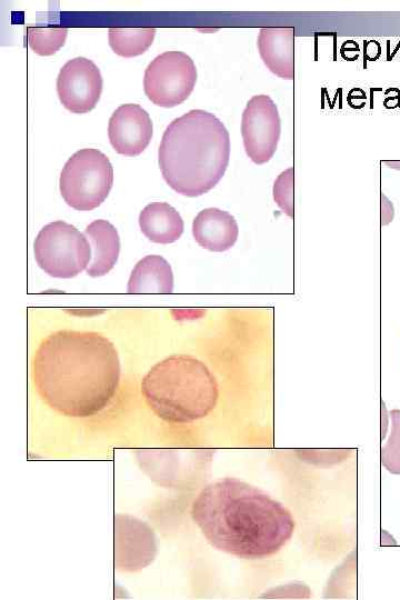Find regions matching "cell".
I'll return each mask as SVG.
<instances>
[{
    "mask_svg": "<svg viewBox=\"0 0 400 600\" xmlns=\"http://www.w3.org/2000/svg\"><path fill=\"white\" fill-rule=\"evenodd\" d=\"M32 374L38 393L50 408L86 418L113 399L121 367L116 347L101 333L59 330L39 344Z\"/></svg>",
    "mask_w": 400,
    "mask_h": 600,
    "instance_id": "6da1fadb",
    "label": "cell"
},
{
    "mask_svg": "<svg viewBox=\"0 0 400 600\" xmlns=\"http://www.w3.org/2000/svg\"><path fill=\"white\" fill-rule=\"evenodd\" d=\"M190 513L213 548L250 560L279 552L296 527L291 512L282 503L233 477L203 487Z\"/></svg>",
    "mask_w": 400,
    "mask_h": 600,
    "instance_id": "7a4b0ae2",
    "label": "cell"
},
{
    "mask_svg": "<svg viewBox=\"0 0 400 600\" xmlns=\"http://www.w3.org/2000/svg\"><path fill=\"white\" fill-rule=\"evenodd\" d=\"M230 158V136L213 113L193 109L166 128L158 162L162 177L176 192L199 197L218 184Z\"/></svg>",
    "mask_w": 400,
    "mask_h": 600,
    "instance_id": "3957f363",
    "label": "cell"
},
{
    "mask_svg": "<svg viewBox=\"0 0 400 600\" xmlns=\"http://www.w3.org/2000/svg\"><path fill=\"white\" fill-rule=\"evenodd\" d=\"M150 409L171 423H189L212 411L219 397L216 378L194 357L173 354L156 363L141 381Z\"/></svg>",
    "mask_w": 400,
    "mask_h": 600,
    "instance_id": "277c9868",
    "label": "cell"
},
{
    "mask_svg": "<svg viewBox=\"0 0 400 600\" xmlns=\"http://www.w3.org/2000/svg\"><path fill=\"white\" fill-rule=\"evenodd\" d=\"M113 184V168L109 158L93 148L74 152L64 163L59 179L63 200L71 208L89 211L99 207Z\"/></svg>",
    "mask_w": 400,
    "mask_h": 600,
    "instance_id": "5b68a950",
    "label": "cell"
},
{
    "mask_svg": "<svg viewBox=\"0 0 400 600\" xmlns=\"http://www.w3.org/2000/svg\"><path fill=\"white\" fill-rule=\"evenodd\" d=\"M34 258L50 277L70 279L87 269L91 246L74 226L57 220L46 224L34 240Z\"/></svg>",
    "mask_w": 400,
    "mask_h": 600,
    "instance_id": "8992f818",
    "label": "cell"
},
{
    "mask_svg": "<svg viewBox=\"0 0 400 600\" xmlns=\"http://www.w3.org/2000/svg\"><path fill=\"white\" fill-rule=\"evenodd\" d=\"M196 82L197 68L193 60L181 51H166L148 64L143 89L152 103L171 108L188 99Z\"/></svg>",
    "mask_w": 400,
    "mask_h": 600,
    "instance_id": "52a82bcc",
    "label": "cell"
},
{
    "mask_svg": "<svg viewBox=\"0 0 400 600\" xmlns=\"http://www.w3.org/2000/svg\"><path fill=\"white\" fill-rule=\"evenodd\" d=\"M281 134L278 107L267 94L253 96L241 117V136L247 156L256 164L267 163L276 153Z\"/></svg>",
    "mask_w": 400,
    "mask_h": 600,
    "instance_id": "ba28073f",
    "label": "cell"
},
{
    "mask_svg": "<svg viewBox=\"0 0 400 600\" xmlns=\"http://www.w3.org/2000/svg\"><path fill=\"white\" fill-rule=\"evenodd\" d=\"M102 76L97 64L84 57L67 61L57 77V93L63 107L73 113H86L98 103Z\"/></svg>",
    "mask_w": 400,
    "mask_h": 600,
    "instance_id": "9c48e42d",
    "label": "cell"
},
{
    "mask_svg": "<svg viewBox=\"0 0 400 600\" xmlns=\"http://www.w3.org/2000/svg\"><path fill=\"white\" fill-rule=\"evenodd\" d=\"M152 132L149 113L136 103L121 104L109 119V141L118 153L127 157L142 153L152 138Z\"/></svg>",
    "mask_w": 400,
    "mask_h": 600,
    "instance_id": "30bf717a",
    "label": "cell"
},
{
    "mask_svg": "<svg viewBox=\"0 0 400 600\" xmlns=\"http://www.w3.org/2000/svg\"><path fill=\"white\" fill-rule=\"evenodd\" d=\"M257 47L264 66L277 77L294 78V28L266 27L259 31Z\"/></svg>",
    "mask_w": 400,
    "mask_h": 600,
    "instance_id": "8fae6325",
    "label": "cell"
},
{
    "mask_svg": "<svg viewBox=\"0 0 400 600\" xmlns=\"http://www.w3.org/2000/svg\"><path fill=\"white\" fill-rule=\"evenodd\" d=\"M192 234L203 249L222 252L233 247L238 239L239 228L234 217L228 211L206 208L193 219Z\"/></svg>",
    "mask_w": 400,
    "mask_h": 600,
    "instance_id": "7c38bea8",
    "label": "cell"
},
{
    "mask_svg": "<svg viewBox=\"0 0 400 600\" xmlns=\"http://www.w3.org/2000/svg\"><path fill=\"white\" fill-rule=\"evenodd\" d=\"M91 246L92 258L86 269L90 277L107 274L117 263L120 253V237L116 227L98 219L89 223L83 232Z\"/></svg>",
    "mask_w": 400,
    "mask_h": 600,
    "instance_id": "4fadbf2b",
    "label": "cell"
},
{
    "mask_svg": "<svg viewBox=\"0 0 400 600\" xmlns=\"http://www.w3.org/2000/svg\"><path fill=\"white\" fill-rule=\"evenodd\" d=\"M142 233L152 242L168 244L177 241L183 232L180 213L167 202H152L139 214Z\"/></svg>",
    "mask_w": 400,
    "mask_h": 600,
    "instance_id": "5bb4252c",
    "label": "cell"
},
{
    "mask_svg": "<svg viewBox=\"0 0 400 600\" xmlns=\"http://www.w3.org/2000/svg\"><path fill=\"white\" fill-rule=\"evenodd\" d=\"M127 290L129 293H171L173 291L171 266L161 256H146L131 271Z\"/></svg>",
    "mask_w": 400,
    "mask_h": 600,
    "instance_id": "9a60e30c",
    "label": "cell"
},
{
    "mask_svg": "<svg viewBox=\"0 0 400 600\" xmlns=\"http://www.w3.org/2000/svg\"><path fill=\"white\" fill-rule=\"evenodd\" d=\"M154 28H110L109 44L120 57L132 58L142 54L152 44Z\"/></svg>",
    "mask_w": 400,
    "mask_h": 600,
    "instance_id": "2e32d148",
    "label": "cell"
},
{
    "mask_svg": "<svg viewBox=\"0 0 400 600\" xmlns=\"http://www.w3.org/2000/svg\"><path fill=\"white\" fill-rule=\"evenodd\" d=\"M67 34V28L62 27L27 28L29 47L39 56L56 53L64 44Z\"/></svg>",
    "mask_w": 400,
    "mask_h": 600,
    "instance_id": "e0dca14e",
    "label": "cell"
},
{
    "mask_svg": "<svg viewBox=\"0 0 400 600\" xmlns=\"http://www.w3.org/2000/svg\"><path fill=\"white\" fill-rule=\"evenodd\" d=\"M294 169L288 168L274 180L272 194L278 207L291 219L294 217L293 209Z\"/></svg>",
    "mask_w": 400,
    "mask_h": 600,
    "instance_id": "ac0fdd59",
    "label": "cell"
},
{
    "mask_svg": "<svg viewBox=\"0 0 400 600\" xmlns=\"http://www.w3.org/2000/svg\"><path fill=\"white\" fill-rule=\"evenodd\" d=\"M392 429L389 441L381 449V462L392 473H400V410L390 412Z\"/></svg>",
    "mask_w": 400,
    "mask_h": 600,
    "instance_id": "d6986e66",
    "label": "cell"
},
{
    "mask_svg": "<svg viewBox=\"0 0 400 600\" xmlns=\"http://www.w3.org/2000/svg\"><path fill=\"white\" fill-rule=\"evenodd\" d=\"M367 56L371 60H374L380 56V46L377 41H369L367 44Z\"/></svg>",
    "mask_w": 400,
    "mask_h": 600,
    "instance_id": "ffe728a7",
    "label": "cell"
}]
</instances>
